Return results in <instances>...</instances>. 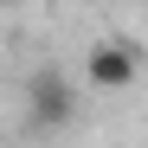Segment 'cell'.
I'll return each instance as SVG.
<instances>
[{
	"mask_svg": "<svg viewBox=\"0 0 148 148\" xmlns=\"http://www.w3.org/2000/svg\"><path fill=\"white\" fill-rule=\"evenodd\" d=\"M26 122L45 129V135L71 129V122H77V84H71L64 71H52V64L32 71V77H26Z\"/></svg>",
	"mask_w": 148,
	"mask_h": 148,
	"instance_id": "obj_1",
	"label": "cell"
},
{
	"mask_svg": "<svg viewBox=\"0 0 148 148\" xmlns=\"http://www.w3.org/2000/svg\"><path fill=\"white\" fill-rule=\"evenodd\" d=\"M84 77H90V90H129L142 77V45L135 39H97L84 58Z\"/></svg>",
	"mask_w": 148,
	"mask_h": 148,
	"instance_id": "obj_2",
	"label": "cell"
},
{
	"mask_svg": "<svg viewBox=\"0 0 148 148\" xmlns=\"http://www.w3.org/2000/svg\"><path fill=\"white\" fill-rule=\"evenodd\" d=\"M0 7H19V0H0Z\"/></svg>",
	"mask_w": 148,
	"mask_h": 148,
	"instance_id": "obj_3",
	"label": "cell"
}]
</instances>
